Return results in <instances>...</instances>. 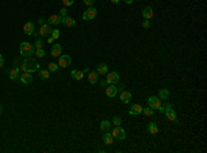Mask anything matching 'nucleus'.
Here are the masks:
<instances>
[{"label":"nucleus","instance_id":"obj_1","mask_svg":"<svg viewBox=\"0 0 207 153\" xmlns=\"http://www.w3.org/2000/svg\"><path fill=\"white\" fill-rule=\"evenodd\" d=\"M39 66H40V65H39L38 61L32 60V58L29 57V58H27V60L22 62V65H21L19 69H21L22 72H29V73H33L35 71H38V69H39Z\"/></svg>","mask_w":207,"mask_h":153},{"label":"nucleus","instance_id":"obj_37","mask_svg":"<svg viewBox=\"0 0 207 153\" xmlns=\"http://www.w3.org/2000/svg\"><path fill=\"white\" fill-rule=\"evenodd\" d=\"M84 4H87L88 7H93V4H94V0H83Z\"/></svg>","mask_w":207,"mask_h":153},{"label":"nucleus","instance_id":"obj_32","mask_svg":"<svg viewBox=\"0 0 207 153\" xmlns=\"http://www.w3.org/2000/svg\"><path fill=\"white\" fill-rule=\"evenodd\" d=\"M43 41L41 40H36L35 41V44H33V47H35V50H40V49H43Z\"/></svg>","mask_w":207,"mask_h":153},{"label":"nucleus","instance_id":"obj_39","mask_svg":"<svg viewBox=\"0 0 207 153\" xmlns=\"http://www.w3.org/2000/svg\"><path fill=\"white\" fill-rule=\"evenodd\" d=\"M3 65H4V57L0 54V68L3 66Z\"/></svg>","mask_w":207,"mask_h":153},{"label":"nucleus","instance_id":"obj_33","mask_svg":"<svg viewBox=\"0 0 207 153\" xmlns=\"http://www.w3.org/2000/svg\"><path fill=\"white\" fill-rule=\"evenodd\" d=\"M60 33H61V32H60L58 29H53V30H51V38L55 40V39L60 38Z\"/></svg>","mask_w":207,"mask_h":153},{"label":"nucleus","instance_id":"obj_24","mask_svg":"<svg viewBox=\"0 0 207 153\" xmlns=\"http://www.w3.org/2000/svg\"><path fill=\"white\" fill-rule=\"evenodd\" d=\"M97 73L99 76L106 75V73H108V65H106V64H99L97 66Z\"/></svg>","mask_w":207,"mask_h":153},{"label":"nucleus","instance_id":"obj_44","mask_svg":"<svg viewBox=\"0 0 207 153\" xmlns=\"http://www.w3.org/2000/svg\"><path fill=\"white\" fill-rule=\"evenodd\" d=\"M110 1H112V3H119L120 0H110Z\"/></svg>","mask_w":207,"mask_h":153},{"label":"nucleus","instance_id":"obj_42","mask_svg":"<svg viewBox=\"0 0 207 153\" xmlns=\"http://www.w3.org/2000/svg\"><path fill=\"white\" fill-rule=\"evenodd\" d=\"M47 40H49V43H54V39H53V38H51V36H50V38H49V39H47Z\"/></svg>","mask_w":207,"mask_h":153},{"label":"nucleus","instance_id":"obj_38","mask_svg":"<svg viewBox=\"0 0 207 153\" xmlns=\"http://www.w3.org/2000/svg\"><path fill=\"white\" fill-rule=\"evenodd\" d=\"M46 22H47V21H46L44 18H39V25H40V26H41V25H44Z\"/></svg>","mask_w":207,"mask_h":153},{"label":"nucleus","instance_id":"obj_13","mask_svg":"<svg viewBox=\"0 0 207 153\" xmlns=\"http://www.w3.org/2000/svg\"><path fill=\"white\" fill-rule=\"evenodd\" d=\"M61 19H62V17H61L60 14H53V15H50L49 17L47 24H49V25H60Z\"/></svg>","mask_w":207,"mask_h":153},{"label":"nucleus","instance_id":"obj_2","mask_svg":"<svg viewBox=\"0 0 207 153\" xmlns=\"http://www.w3.org/2000/svg\"><path fill=\"white\" fill-rule=\"evenodd\" d=\"M19 52H21V55L25 57V58L32 57L33 55V52H35L33 44H30V43H28V41H22V43L19 44Z\"/></svg>","mask_w":207,"mask_h":153},{"label":"nucleus","instance_id":"obj_6","mask_svg":"<svg viewBox=\"0 0 207 153\" xmlns=\"http://www.w3.org/2000/svg\"><path fill=\"white\" fill-rule=\"evenodd\" d=\"M105 80L108 84H117V83L120 82V76H119L117 72H108Z\"/></svg>","mask_w":207,"mask_h":153},{"label":"nucleus","instance_id":"obj_40","mask_svg":"<svg viewBox=\"0 0 207 153\" xmlns=\"http://www.w3.org/2000/svg\"><path fill=\"white\" fill-rule=\"evenodd\" d=\"M101 86L104 87V88H105V87L108 86V83H106V80H102V82H101Z\"/></svg>","mask_w":207,"mask_h":153},{"label":"nucleus","instance_id":"obj_23","mask_svg":"<svg viewBox=\"0 0 207 153\" xmlns=\"http://www.w3.org/2000/svg\"><path fill=\"white\" fill-rule=\"evenodd\" d=\"M72 77L75 79V80H82L83 77H84V72L83 71H79V69H75V71L71 72Z\"/></svg>","mask_w":207,"mask_h":153},{"label":"nucleus","instance_id":"obj_41","mask_svg":"<svg viewBox=\"0 0 207 153\" xmlns=\"http://www.w3.org/2000/svg\"><path fill=\"white\" fill-rule=\"evenodd\" d=\"M124 1H126L127 4H133V3H134V0H124Z\"/></svg>","mask_w":207,"mask_h":153},{"label":"nucleus","instance_id":"obj_34","mask_svg":"<svg viewBox=\"0 0 207 153\" xmlns=\"http://www.w3.org/2000/svg\"><path fill=\"white\" fill-rule=\"evenodd\" d=\"M141 25H142L144 29H149V28H151V22H149V19H145Z\"/></svg>","mask_w":207,"mask_h":153},{"label":"nucleus","instance_id":"obj_28","mask_svg":"<svg viewBox=\"0 0 207 153\" xmlns=\"http://www.w3.org/2000/svg\"><path fill=\"white\" fill-rule=\"evenodd\" d=\"M142 113L145 116H148V117H151V116L153 115V109L149 108V106H148V108H142Z\"/></svg>","mask_w":207,"mask_h":153},{"label":"nucleus","instance_id":"obj_8","mask_svg":"<svg viewBox=\"0 0 207 153\" xmlns=\"http://www.w3.org/2000/svg\"><path fill=\"white\" fill-rule=\"evenodd\" d=\"M148 105H149V108H152L153 110H158L159 106L162 105V99L159 97H149L148 98Z\"/></svg>","mask_w":207,"mask_h":153},{"label":"nucleus","instance_id":"obj_15","mask_svg":"<svg viewBox=\"0 0 207 153\" xmlns=\"http://www.w3.org/2000/svg\"><path fill=\"white\" fill-rule=\"evenodd\" d=\"M62 54V46L61 44H53V47H51V57H54V58H58V57Z\"/></svg>","mask_w":207,"mask_h":153},{"label":"nucleus","instance_id":"obj_43","mask_svg":"<svg viewBox=\"0 0 207 153\" xmlns=\"http://www.w3.org/2000/svg\"><path fill=\"white\" fill-rule=\"evenodd\" d=\"M83 72H84V73H88V72H90V69H88V68H86V69H83Z\"/></svg>","mask_w":207,"mask_h":153},{"label":"nucleus","instance_id":"obj_31","mask_svg":"<svg viewBox=\"0 0 207 153\" xmlns=\"http://www.w3.org/2000/svg\"><path fill=\"white\" fill-rule=\"evenodd\" d=\"M122 121H123V120H122L119 116H115V117L112 119V121H110V123H113L115 126H122Z\"/></svg>","mask_w":207,"mask_h":153},{"label":"nucleus","instance_id":"obj_30","mask_svg":"<svg viewBox=\"0 0 207 153\" xmlns=\"http://www.w3.org/2000/svg\"><path fill=\"white\" fill-rule=\"evenodd\" d=\"M58 64H54V62H51V64H49V68H47V69H49L50 72H57L58 71Z\"/></svg>","mask_w":207,"mask_h":153},{"label":"nucleus","instance_id":"obj_35","mask_svg":"<svg viewBox=\"0 0 207 153\" xmlns=\"http://www.w3.org/2000/svg\"><path fill=\"white\" fill-rule=\"evenodd\" d=\"M60 15H61V17H66V15H68V7L61 8V10H60Z\"/></svg>","mask_w":207,"mask_h":153},{"label":"nucleus","instance_id":"obj_4","mask_svg":"<svg viewBox=\"0 0 207 153\" xmlns=\"http://www.w3.org/2000/svg\"><path fill=\"white\" fill-rule=\"evenodd\" d=\"M112 137L115 139H119V141H123V139H126V131L122 128V126H116V127L112 130Z\"/></svg>","mask_w":207,"mask_h":153},{"label":"nucleus","instance_id":"obj_22","mask_svg":"<svg viewBox=\"0 0 207 153\" xmlns=\"http://www.w3.org/2000/svg\"><path fill=\"white\" fill-rule=\"evenodd\" d=\"M102 139H104V142H105V145H112L113 142H115V138H113L112 134H110V132H108V131H106L105 134H104Z\"/></svg>","mask_w":207,"mask_h":153},{"label":"nucleus","instance_id":"obj_7","mask_svg":"<svg viewBox=\"0 0 207 153\" xmlns=\"http://www.w3.org/2000/svg\"><path fill=\"white\" fill-rule=\"evenodd\" d=\"M95 17H97V10H95L94 7H88L86 11L82 14V18L84 19V21H90V19H94Z\"/></svg>","mask_w":207,"mask_h":153},{"label":"nucleus","instance_id":"obj_12","mask_svg":"<svg viewBox=\"0 0 207 153\" xmlns=\"http://www.w3.org/2000/svg\"><path fill=\"white\" fill-rule=\"evenodd\" d=\"M141 113H142V106L139 104H133L130 110H128V115H131V116H138Z\"/></svg>","mask_w":207,"mask_h":153},{"label":"nucleus","instance_id":"obj_19","mask_svg":"<svg viewBox=\"0 0 207 153\" xmlns=\"http://www.w3.org/2000/svg\"><path fill=\"white\" fill-rule=\"evenodd\" d=\"M153 15H155V11H153V8H152V7H145L142 10V17L145 19L153 18Z\"/></svg>","mask_w":207,"mask_h":153},{"label":"nucleus","instance_id":"obj_16","mask_svg":"<svg viewBox=\"0 0 207 153\" xmlns=\"http://www.w3.org/2000/svg\"><path fill=\"white\" fill-rule=\"evenodd\" d=\"M24 32H25V35H28V36L35 35V24L33 22H27L25 25H24Z\"/></svg>","mask_w":207,"mask_h":153},{"label":"nucleus","instance_id":"obj_9","mask_svg":"<svg viewBox=\"0 0 207 153\" xmlns=\"http://www.w3.org/2000/svg\"><path fill=\"white\" fill-rule=\"evenodd\" d=\"M117 87L115 86V84H108V86L105 87V94H106V97H109V98H113L115 95L117 94Z\"/></svg>","mask_w":207,"mask_h":153},{"label":"nucleus","instance_id":"obj_45","mask_svg":"<svg viewBox=\"0 0 207 153\" xmlns=\"http://www.w3.org/2000/svg\"><path fill=\"white\" fill-rule=\"evenodd\" d=\"M3 112V106H1V105H0V113Z\"/></svg>","mask_w":207,"mask_h":153},{"label":"nucleus","instance_id":"obj_27","mask_svg":"<svg viewBox=\"0 0 207 153\" xmlns=\"http://www.w3.org/2000/svg\"><path fill=\"white\" fill-rule=\"evenodd\" d=\"M39 76H40V79H43V80H47V79H50V71L49 69H43V71L39 72Z\"/></svg>","mask_w":207,"mask_h":153},{"label":"nucleus","instance_id":"obj_10","mask_svg":"<svg viewBox=\"0 0 207 153\" xmlns=\"http://www.w3.org/2000/svg\"><path fill=\"white\" fill-rule=\"evenodd\" d=\"M33 77H32V73L29 72H22V75H19V82L22 83V84H29L32 83Z\"/></svg>","mask_w":207,"mask_h":153},{"label":"nucleus","instance_id":"obj_3","mask_svg":"<svg viewBox=\"0 0 207 153\" xmlns=\"http://www.w3.org/2000/svg\"><path fill=\"white\" fill-rule=\"evenodd\" d=\"M164 113H166V117L169 119V121H171V123H178L177 113H175V110L173 109V105L171 104L164 105Z\"/></svg>","mask_w":207,"mask_h":153},{"label":"nucleus","instance_id":"obj_18","mask_svg":"<svg viewBox=\"0 0 207 153\" xmlns=\"http://www.w3.org/2000/svg\"><path fill=\"white\" fill-rule=\"evenodd\" d=\"M120 99H122V102H124V104H128V102L133 99V94L130 93V91H122Z\"/></svg>","mask_w":207,"mask_h":153},{"label":"nucleus","instance_id":"obj_29","mask_svg":"<svg viewBox=\"0 0 207 153\" xmlns=\"http://www.w3.org/2000/svg\"><path fill=\"white\" fill-rule=\"evenodd\" d=\"M35 55H36V58H43L46 55V50H43V49L35 50Z\"/></svg>","mask_w":207,"mask_h":153},{"label":"nucleus","instance_id":"obj_26","mask_svg":"<svg viewBox=\"0 0 207 153\" xmlns=\"http://www.w3.org/2000/svg\"><path fill=\"white\" fill-rule=\"evenodd\" d=\"M99 128H101V131H104V132L109 131L110 130V121L109 120H102L101 124H99Z\"/></svg>","mask_w":207,"mask_h":153},{"label":"nucleus","instance_id":"obj_25","mask_svg":"<svg viewBox=\"0 0 207 153\" xmlns=\"http://www.w3.org/2000/svg\"><path fill=\"white\" fill-rule=\"evenodd\" d=\"M148 131H149V132H151L152 135H156V134L159 132V127H158V124L153 123V121H152V123H149V124H148Z\"/></svg>","mask_w":207,"mask_h":153},{"label":"nucleus","instance_id":"obj_20","mask_svg":"<svg viewBox=\"0 0 207 153\" xmlns=\"http://www.w3.org/2000/svg\"><path fill=\"white\" fill-rule=\"evenodd\" d=\"M19 75H21V69H19V68H13L11 71L8 72V76H10L11 80H17V79H19Z\"/></svg>","mask_w":207,"mask_h":153},{"label":"nucleus","instance_id":"obj_36","mask_svg":"<svg viewBox=\"0 0 207 153\" xmlns=\"http://www.w3.org/2000/svg\"><path fill=\"white\" fill-rule=\"evenodd\" d=\"M62 3H64L65 7H69V6L73 4V0H62Z\"/></svg>","mask_w":207,"mask_h":153},{"label":"nucleus","instance_id":"obj_21","mask_svg":"<svg viewBox=\"0 0 207 153\" xmlns=\"http://www.w3.org/2000/svg\"><path fill=\"white\" fill-rule=\"evenodd\" d=\"M162 101H166V99H169V97H170V91H169V88H160L159 90V95H158Z\"/></svg>","mask_w":207,"mask_h":153},{"label":"nucleus","instance_id":"obj_17","mask_svg":"<svg viewBox=\"0 0 207 153\" xmlns=\"http://www.w3.org/2000/svg\"><path fill=\"white\" fill-rule=\"evenodd\" d=\"M88 83H91V84H95V83L99 80V75L97 73V71H90L88 72Z\"/></svg>","mask_w":207,"mask_h":153},{"label":"nucleus","instance_id":"obj_14","mask_svg":"<svg viewBox=\"0 0 207 153\" xmlns=\"http://www.w3.org/2000/svg\"><path fill=\"white\" fill-rule=\"evenodd\" d=\"M51 30H53L51 25H49V24H44V25L40 26L39 35H40V36H50V35H51Z\"/></svg>","mask_w":207,"mask_h":153},{"label":"nucleus","instance_id":"obj_5","mask_svg":"<svg viewBox=\"0 0 207 153\" xmlns=\"http://www.w3.org/2000/svg\"><path fill=\"white\" fill-rule=\"evenodd\" d=\"M71 62H72V58H71V55H68V54H65V55L61 54V55L58 57V66L60 68L66 69V68L71 65Z\"/></svg>","mask_w":207,"mask_h":153},{"label":"nucleus","instance_id":"obj_11","mask_svg":"<svg viewBox=\"0 0 207 153\" xmlns=\"http://www.w3.org/2000/svg\"><path fill=\"white\" fill-rule=\"evenodd\" d=\"M61 24H62L65 28H72V26L76 25V21L72 18V17L66 15V17H62V19H61Z\"/></svg>","mask_w":207,"mask_h":153}]
</instances>
